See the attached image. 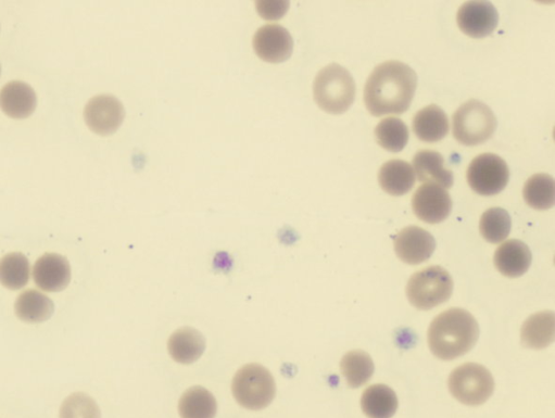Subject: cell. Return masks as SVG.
I'll return each instance as SVG.
<instances>
[{
  "mask_svg": "<svg viewBox=\"0 0 555 418\" xmlns=\"http://www.w3.org/2000/svg\"><path fill=\"white\" fill-rule=\"evenodd\" d=\"M418 87V75L406 63H381L364 87V104L374 117L402 114L409 110Z\"/></svg>",
  "mask_w": 555,
  "mask_h": 418,
  "instance_id": "cell-1",
  "label": "cell"
},
{
  "mask_svg": "<svg viewBox=\"0 0 555 418\" xmlns=\"http://www.w3.org/2000/svg\"><path fill=\"white\" fill-rule=\"evenodd\" d=\"M479 337L474 316L463 309L453 308L440 313L428 328V346L440 360L451 361L470 352Z\"/></svg>",
  "mask_w": 555,
  "mask_h": 418,
  "instance_id": "cell-2",
  "label": "cell"
},
{
  "mask_svg": "<svg viewBox=\"0 0 555 418\" xmlns=\"http://www.w3.org/2000/svg\"><path fill=\"white\" fill-rule=\"evenodd\" d=\"M315 103L325 112L342 114L356 97V83L350 72L337 63L323 68L313 84Z\"/></svg>",
  "mask_w": 555,
  "mask_h": 418,
  "instance_id": "cell-3",
  "label": "cell"
},
{
  "mask_svg": "<svg viewBox=\"0 0 555 418\" xmlns=\"http://www.w3.org/2000/svg\"><path fill=\"white\" fill-rule=\"evenodd\" d=\"M497 130V118L482 101H466L452 118L454 138L464 146H478L489 141Z\"/></svg>",
  "mask_w": 555,
  "mask_h": 418,
  "instance_id": "cell-4",
  "label": "cell"
},
{
  "mask_svg": "<svg viewBox=\"0 0 555 418\" xmlns=\"http://www.w3.org/2000/svg\"><path fill=\"white\" fill-rule=\"evenodd\" d=\"M235 400L251 411L266 409L276 395L275 379L266 367L247 364L239 370L232 385Z\"/></svg>",
  "mask_w": 555,
  "mask_h": 418,
  "instance_id": "cell-5",
  "label": "cell"
},
{
  "mask_svg": "<svg viewBox=\"0 0 555 418\" xmlns=\"http://www.w3.org/2000/svg\"><path fill=\"white\" fill-rule=\"evenodd\" d=\"M453 293V280L450 273L441 266L428 268L415 273L407 285V297L413 307L431 310L447 302Z\"/></svg>",
  "mask_w": 555,
  "mask_h": 418,
  "instance_id": "cell-6",
  "label": "cell"
},
{
  "mask_svg": "<svg viewBox=\"0 0 555 418\" xmlns=\"http://www.w3.org/2000/svg\"><path fill=\"white\" fill-rule=\"evenodd\" d=\"M451 395L459 402L478 407L494 394L495 380L485 366L466 363L457 367L449 377Z\"/></svg>",
  "mask_w": 555,
  "mask_h": 418,
  "instance_id": "cell-7",
  "label": "cell"
},
{
  "mask_svg": "<svg viewBox=\"0 0 555 418\" xmlns=\"http://www.w3.org/2000/svg\"><path fill=\"white\" fill-rule=\"evenodd\" d=\"M466 180L476 194L495 196L507 187L510 170L507 162L498 155L483 154L470 163Z\"/></svg>",
  "mask_w": 555,
  "mask_h": 418,
  "instance_id": "cell-8",
  "label": "cell"
},
{
  "mask_svg": "<svg viewBox=\"0 0 555 418\" xmlns=\"http://www.w3.org/2000/svg\"><path fill=\"white\" fill-rule=\"evenodd\" d=\"M125 117L124 107L115 96L99 95L88 101L85 122L94 133L107 136L118 131Z\"/></svg>",
  "mask_w": 555,
  "mask_h": 418,
  "instance_id": "cell-9",
  "label": "cell"
},
{
  "mask_svg": "<svg viewBox=\"0 0 555 418\" xmlns=\"http://www.w3.org/2000/svg\"><path fill=\"white\" fill-rule=\"evenodd\" d=\"M412 208L421 221L438 224L448 219L452 200L447 189L434 184H423L413 195Z\"/></svg>",
  "mask_w": 555,
  "mask_h": 418,
  "instance_id": "cell-10",
  "label": "cell"
},
{
  "mask_svg": "<svg viewBox=\"0 0 555 418\" xmlns=\"http://www.w3.org/2000/svg\"><path fill=\"white\" fill-rule=\"evenodd\" d=\"M254 49L259 58L270 63H281L293 54L292 35L280 24H268L254 36Z\"/></svg>",
  "mask_w": 555,
  "mask_h": 418,
  "instance_id": "cell-11",
  "label": "cell"
},
{
  "mask_svg": "<svg viewBox=\"0 0 555 418\" xmlns=\"http://www.w3.org/2000/svg\"><path fill=\"white\" fill-rule=\"evenodd\" d=\"M398 258L407 264L418 265L433 256L436 240L431 233L418 226H409L395 237Z\"/></svg>",
  "mask_w": 555,
  "mask_h": 418,
  "instance_id": "cell-12",
  "label": "cell"
},
{
  "mask_svg": "<svg viewBox=\"0 0 555 418\" xmlns=\"http://www.w3.org/2000/svg\"><path fill=\"white\" fill-rule=\"evenodd\" d=\"M457 21L464 34L484 38L497 29L499 14L490 2H468L460 7Z\"/></svg>",
  "mask_w": 555,
  "mask_h": 418,
  "instance_id": "cell-13",
  "label": "cell"
},
{
  "mask_svg": "<svg viewBox=\"0 0 555 418\" xmlns=\"http://www.w3.org/2000/svg\"><path fill=\"white\" fill-rule=\"evenodd\" d=\"M33 277L37 287L49 293H57L70 284V264L65 257L56 253H47L36 261Z\"/></svg>",
  "mask_w": 555,
  "mask_h": 418,
  "instance_id": "cell-14",
  "label": "cell"
},
{
  "mask_svg": "<svg viewBox=\"0 0 555 418\" xmlns=\"http://www.w3.org/2000/svg\"><path fill=\"white\" fill-rule=\"evenodd\" d=\"M532 251L521 240L511 239L503 243L495 253L497 270L506 277L517 278L524 275L532 265Z\"/></svg>",
  "mask_w": 555,
  "mask_h": 418,
  "instance_id": "cell-15",
  "label": "cell"
},
{
  "mask_svg": "<svg viewBox=\"0 0 555 418\" xmlns=\"http://www.w3.org/2000/svg\"><path fill=\"white\" fill-rule=\"evenodd\" d=\"M206 339L197 329L183 327L175 331L168 340L171 358L180 364H192L203 356Z\"/></svg>",
  "mask_w": 555,
  "mask_h": 418,
  "instance_id": "cell-16",
  "label": "cell"
},
{
  "mask_svg": "<svg viewBox=\"0 0 555 418\" xmlns=\"http://www.w3.org/2000/svg\"><path fill=\"white\" fill-rule=\"evenodd\" d=\"M37 104L33 88L24 82L8 83L0 92V108L14 119H25L31 116Z\"/></svg>",
  "mask_w": 555,
  "mask_h": 418,
  "instance_id": "cell-17",
  "label": "cell"
},
{
  "mask_svg": "<svg viewBox=\"0 0 555 418\" xmlns=\"http://www.w3.org/2000/svg\"><path fill=\"white\" fill-rule=\"evenodd\" d=\"M415 176L420 182L434 184L445 189L452 187L453 173L445 166L444 157L437 151L422 150L413 158Z\"/></svg>",
  "mask_w": 555,
  "mask_h": 418,
  "instance_id": "cell-18",
  "label": "cell"
},
{
  "mask_svg": "<svg viewBox=\"0 0 555 418\" xmlns=\"http://www.w3.org/2000/svg\"><path fill=\"white\" fill-rule=\"evenodd\" d=\"M413 132L424 143H437L444 139L450 129L446 112L436 105H430L415 113Z\"/></svg>",
  "mask_w": 555,
  "mask_h": 418,
  "instance_id": "cell-19",
  "label": "cell"
},
{
  "mask_svg": "<svg viewBox=\"0 0 555 418\" xmlns=\"http://www.w3.org/2000/svg\"><path fill=\"white\" fill-rule=\"evenodd\" d=\"M416 176L410 163L403 160H390L378 172V183L388 195L399 197L410 192Z\"/></svg>",
  "mask_w": 555,
  "mask_h": 418,
  "instance_id": "cell-20",
  "label": "cell"
},
{
  "mask_svg": "<svg viewBox=\"0 0 555 418\" xmlns=\"http://www.w3.org/2000/svg\"><path fill=\"white\" fill-rule=\"evenodd\" d=\"M555 319L552 311L536 313L522 326L521 339L526 348L544 349L554 340Z\"/></svg>",
  "mask_w": 555,
  "mask_h": 418,
  "instance_id": "cell-21",
  "label": "cell"
},
{
  "mask_svg": "<svg viewBox=\"0 0 555 418\" xmlns=\"http://www.w3.org/2000/svg\"><path fill=\"white\" fill-rule=\"evenodd\" d=\"M361 408L369 418H391L398 410L396 392L386 385H373L363 392Z\"/></svg>",
  "mask_w": 555,
  "mask_h": 418,
  "instance_id": "cell-22",
  "label": "cell"
},
{
  "mask_svg": "<svg viewBox=\"0 0 555 418\" xmlns=\"http://www.w3.org/2000/svg\"><path fill=\"white\" fill-rule=\"evenodd\" d=\"M54 310L53 301L36 290L24 291L15 303L18 319L27 323H43L53 315Z\"/></svg>",
  "mask_w": 555,
  "mask_h": 418,
  "instance_id": "cell-23",
  "label": "cell"
},
{
  "mask_svg": "<svg viewBox=\"0 0 555 418\" xmlns=\"http://www.w3.org/2000/svg\"><path fill=\"white\" fill-rule=\"evenodd\" d=\"M217 411L216 398L204 387L189 388L179 402L182 418H214Z\"/></svg>",
  "mask_w": 555,
  "mask_h": 418,
  "instance_id": "cell-24",
  "label": "cell"
},
{
  "mask_svg": "<svg viewBox=\"0 0 555 418\" xmlns=\"http://www.w3.org/2000/svg\"><path fill=\"white\" fill-rule=\"evenodd\" d=\"M340 370L351 388H359L370 382L375 367L369 353L353 350L345 354L340 362Z\"/></svg>",
  "mask_w": 555,
  "mask_h": 418,
  "instance_id": "cell-25",
  "label": "cell"
},
{
  "mask_svg": "<svg viewBox=\"0 0 555 418\" xmlns=\"http://www.w3.org/2000/svg\"><path fill=\"white\" fill-rule=\"evenodd\" d=\"M526 204L536 210H548L554 206L555 184L549 174H535L529 179L523 189Z\"/></svg>",
  "mask_w": 555,
  "mask_h": 418,
  "instance_id": "cell-26",
  "label": "cell"
},
{
  "mask_svg": "<svg viewBox=\"0 0 555 418\" xmlns=\"http://www.w3.org/2000/svg\"><path fill=\"white\" fill-rule=\"evenodd\" d=\"M30 263L22 253H9L0 259V284L11 290H18L29 283Z\"/></svg>",
  "mask_w": 555,
  "mask_h": 418,
  "instance_id": "cell-27",
  "label": "cell"
},
{
  "mask_svg": "<svg viewBox=\"0 0 555 418\" xmlns=\"http://www.w3.org/2000/svg\"><path fill=\"white\" fill-rule=\"evenodd\" d=\"M409 129L405 122L390 117L377 124L375 137L378 145L390 152L402 151L409 142Z\"/></svg>",
  "mask_w": 555,
  "mask_h": 418,
  "instance_id": "cell-28",
  "label": "cell"
},
{
  "mask_svg": "<svg viewBox=\"0 0 555 418\" xmlns=\"http://www.w3.org/2000/svg\"><path fill=\"white\" fill-rule=\"evenodd\" d=\"M511 218L507 210L491 208L479 222V232L491 244H499L508 238L511 232Z\"/></svg>",
  "mask_w": 555,
  "mask_h": 418,
  "instance_id": "cell-29",
  "label": "cell"
},
{
  "mask_svg": "<svg viewBox=\"0 0 555 418\" xmlns=\"http://www.w3.org/2000/svg\"><path fill=\"white\" fill-rule=\"evenodd\" d=\"M60 418H102V414L94 399L77 392L62 403Z\"/></svg>",
  "mask_w": 555,
  "mask_h": 418,
  "instance_id": "cell-30",
  "label": "cell"
},
{
  "mask_svg": "<svg viewBox=\"0 0 555 418\" xmlns=\"http://www.w3.org/2000/svg\"><path fill=\"white\" fill-rule=\"evenodd\" d=\"M259 15L267 20H279L289 7L288 2H259L256 4Z\"/></svg>",
  "mask_w": 555,
  "mask_h": 418,
  "instance_id": "cell-31",
  "label": "cell"
}]
</instances>
